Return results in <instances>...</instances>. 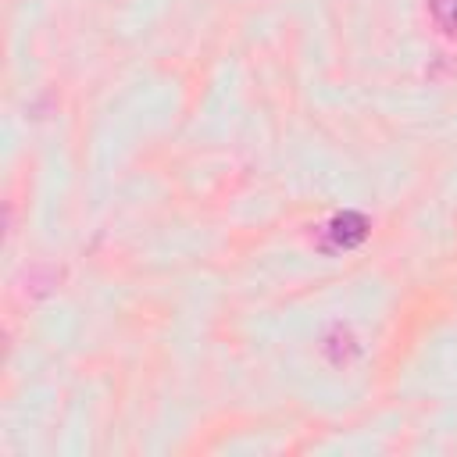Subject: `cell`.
Here are the masks:
<instances>
[{"label":"cell","mask_w":457,"mask_h":457,"mask_svg":"<svg viewBox=\"0 0 457 457\" xmlns=\"http://www.w3.org/2000/svg\"><path fill=\"white\" fill-rule=\"evenodd\" d=\"M368 239V218L361 211H339L328 225H325V239H321V250L325 253H336V250H353Z\"/></svg>","instance_id":"1"},{"label":"cell","mask_w":457,"mask_h":457,"mask_svg":"<svg viewBox=\"0 0 457 457\" xmlns=\"http://www.w3.org/2000/svg\"><path fill=\"white\" fill-rule=\"evenodd\" d=\"M321 350H325V357H328V364H336V368H343V364H350L353 357H357V339H353V332L346 328V325H332L328 332H325V339H321Z\"/></svg>","instance_id":"2"},{"label":"cell","mask_w":457,"mask_h":457,"mask_svg":"<svg viewBox=\"0 0 457 457\" xmlns=\"http://www.w3.org/2000/svg\"><path fill=\"white\" fill-rule=\"evenodd\" d=\"M428 14L446 36H457V0H428Z\"/></svg>","instance_id":"3"}]
</instances>
